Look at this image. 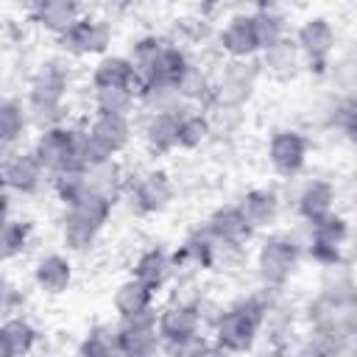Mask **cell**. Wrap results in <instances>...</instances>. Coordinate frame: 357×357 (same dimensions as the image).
I'll return each mask as SVG.
<instances>
[{"label": "cell", "mask_w": 357, "mask_h": 357, "mask_svg": "<svg viewBox=\"0 0 357 357\" xmlns=\"http://www.w3.org/2000/svg\"><path fill=\"white\" fill-rule=\"evenodd\" d=\"M173 257L162 248V245H151V248H145L139 257H137V262H134V268H131V276L134 279H139L142 284H148L153 293L156 290H162L165 284H167V279H170V273H173Z\"/></svg>", "instance_id": "d6986e66"}, {"label": "cell", "mask_w": 357, "mask_h": 357, "mask_svg": "<svg viewBox=\"0 0 357 357\" xmlns=\"http://www.w3.org/2000/svg\"><path fill=\"white\" fill-rule=\"evenodd\" d=\"M128 198L139 215H156L173 201V181L165 170L139 173L128 187Z\"/></svg>", "instance_id": "ba28073f"}, {"label": "cell", "mask_w": 357, "mask_h": 357, "mask_svg": "<svg viewBox=\"0 0 357 357\" xmlns=\"http://www.w3.org/2000/svg\"><path fill=\"white\" fill-rule=\"evenodd\" d=\"M254 28H257V39H259V50H268L279 42L287 39V28H284V20L273 11V8H265V11H254Z\"/></svg>", "instance_id": "d590c367"}, {"label": "cell", "mask_w": 357, "mask_h": 357, "mask_svg": "<svg viewBox=\"0 0 357 357\" xmlns=\"http://www.w3.org/2000/svg\"><path fill=\"white\" fill-rule=\"evenodd\" d=\"M31 234H33V223L31 220H14L11 215H6V223H3V257L6 259H14L20 257L28 243H31Z\"/></svg>", "instance_id": "8d00e7d4"}, {"label": "cell", "mask_w": 357, "mask_h": 357, "mask_svg": "<svg viewBox=\"0 0 357 357\" xmlns=\"http://www.w3.org/2000/svg\"><path fill=\"white\" fill-rule=\"evenodd\" d=\"M243 61H248V59H240V64H231V70H226V75L220 78V84L212 86V100L218 106L237 109L251 95L254 70H251V64H243Z\"/></svg>", "instance_id": "e0dca14e"}, {"label": "cell", "mask_w": 357, "mask_h": 357, "mask_svg": "<svg viewBox=\"0 0 357 357\" xmlns=\"http://www.w3.org/2000/svg\"><path fill=\"white\" fill-rule=\"evenodd\" d=\"M28 117H31L28 106L22 109V103L17 98H6L0 103V142H3V151H11V145L22 139Z\"/></svg>", "instance_id": "4dcf8cb0"}, {"label": "cell", "mask_w": 357, "mask_h": 357, "mask_svg": "<svg viewBox=\"0 0 357 357\" xmlns=\"http://www.w3.org/2000/svg\"><path fill=\"white\" fill-rule=\"evenodd\" d=\"M137 89L131 86H92V103L98 114H128L137 103Z\"/></svg>", "instance_id": "1f68e13d"}, {"label": "cell", "mask_w": 357, "mask_h": 357, "mask_svg": "<svg viewBox=\"0 0 357 357\" xmlns=\"http://www.w3.org/2000/svg\"><path fill=\"white\" fill-rule=\"evenodd\" d=\"M137 103L148 114H162V112H178V109H184V98L178 92V84H165V81H145L139 86Z\"/></svg>", "instance_id": "484cf974"}, {"label": "cell", "mask_w": 357, "mask_h": 357, "mask_svg": "<svg viewBox=\"0 0 357 357\" xmlns=\"http://www.w3.org/2000/svg\"><path fill=\"white\" fill-rule=\"evenodd\" d=\"M33 282L47 296H61L73 282V262L64 254H47L33 268Z\"/></svg>", "instance_id": "7402d4cb"}, {"label": "cell", "mask_w": 357, "mask_h": 357, "mask_svg": "<svg viewBox=\"0 0 357 357\" xmlns=\"http://www.w3.org/2000/svg\"><path fill=\"white\" fill-rule=\"evenodd\" d=\"M307 153H310V142L301 131L293 128H282L271 137L268 142V162L279 176H296L304 170L307 165Z\"/></svg>", "instance_id": "52a82bcc"}, {"label": "cell", "mask_w": 357, "mask_h": 357, "mask_svg": "<svg viewBox=\"0 0 357 357\" xmlns=\"http://www.w3.org/2000/svg\"><path fill=\"white\" fill-rule=\"evenodd\" d=\"M248 3H251L257 11H265V8H273L279 0H248Z\"/></svg>", "instance_id": "ab89813d"}, {"label": "cell", "mask_w": 357, "mask_h": 357, "mask_svg": "<svg viewBox=\"0 0 357 357\" xmlns=\"http://www.w3.org/2000/svg\"><path fill=\"white\" fill-rule=\"evenodd\" d=\"M92 86H131L139 92L142 81L128 56H103L92 70Z\"/></svg>", "instance_id": "cb8c5ba5"}, {"label": "cell", "mask_w": 357, "mask_h": 357, "mask_svg": "<svg viewBox=\"0 0 357 357\" xmlns=\"http://www.w3.org/2000/svg\"><path fill=\"white\" fill-rule=\"evenodd\" d=\"M89 137L106 156H117L131 142V123L128 114H95V120L86 126Z\"/></svg>", "instance_id": "9a60e30c"}, {"label": "cell", "mask_w": 357, "mask_h": 357, "mask_svg": "<svg viewBox=\"0 0 357 357\" xmlns=\"http://www.w3.org/2000/svg\"><path fill=\"white\" fill-rule=\"evenodd\" d=\"M67 86H70V75L59 61L42 64V70L33 75L28 89V114L39 128L59 126Z\"/></svg>", "instance_id": "7a4b0ae2"}, {"label": "cell", "mask_w": 357, "mask_h": 357, "mask_svg": "<svg viewBox=\"0 0 357 357\" xmlns=\"http://www.w3.org/2000/svg\"><path fill=\"white\" fill-rule=\"evenodd\" d=\"M212 86H215V84H209V78H206L195 64H190V67L184 70V75L178 78V92H181L184 103L209 100V98H212Z\"/></svg>", "instance_id": "74e56055"}, {"label": "cell", "mask_w": 357, "mask_h": 357, "mask_svg": "<svg viewBox=\"0 0 357 357\" xmlns=\"http://www.w3.org/2000/svg\"><path fill=\"white\" fill-rule=\"evenodd\" d=\"M206 231H209L215 240H220V243L243 245V243L251 237L254 229L248 226V220H245L240 204H234V206H218V209L209 215V220H206Z\"/></svg>", "instance_id": "ac0fdd59"}, {"label": "cell", "mask_w": 357, "mask_h": 357, "mask_svg": "<svg viewBox=\"0 0 357 357\" xmlns=\"http://www.w3.org/2000/svg\"><path fill=\"white\" fill-rule=\"evenodd\" d=\"M120 351L131 357H145L162 349V335H159V315L156 310L137 312L131 318H120Z\"/></svg>", "instance_id": "8992f818"}, {"label": "cell", "mask_w": 357, "mask_h": 357, "mask_svg": "<svg viewBox=\"0 0 357 357\" xmlns=\"http://www.w3.org/2000/svg\"><path fill=\"white\" fill-rule=\"evenodd\" d=\"M78 354H89V357H109V354H123L120 351V326H112V324H98L92 326L81 346H78Z\"/></svg>", "instance_id": "d6a6232c"}, {"label": "cell", "mask_w": 357, "mask_h": 357, "mask_svg": "<svg viewBox=\"0 0 357 357\" xmlns=\"http://www.w3.org/2000/svg\"><path fill=\"white\" fill-rule=\"evenodd\" d=\"M165 39H159V36H145V39H139V42H134V47H131V53H128V59L134 61V70H137V75H139V81L145 84L148 81V75L153 73V67H156V61H159V56H162V50H165Z\"/></svg>", "instance_id": "836d02e7"}, {"label": "cell", "mask_w": 357, "mask_h": 357, "mask_svg": "<svg viewBox=\"0 0 357 357\" xmlns=\"http://www.w3.org/2000/svg\"><path fill=\"white\" fill-rule=\"evenodd\" d=\"M47 170L42 167V162L36 159L33 151H20L6 156L3 162V181L8 192H20V195H31L42 187Z\"/></svg>", "instance_id": "4fadbf2b"}, {"label": "cell", "mask_w": 357, "mask_h": 357, "mask_svg": "<svg viewBox=\"0 0 357 357\" xmlns=\"http://www.w3.org/2000/svg\"><path fill=\"white\" fill-rule=\"evenodd\" d=\"M240 209H243V215H245L251 229H265L279 215V195L271 187H254V190H248L243 195Z\"/></svg>", "instance_id": "d4e9b609"}, {"label": "cell", "mask_w": 357, "mask_h": 357, "mask_svg": "<svg viewBox=\"0 0 357 357\" xmlns=\"http://www.w3.org/2000/svg\"><path fill=\"white\" fill-rule=\"evenodd\" d=\"M343 134H346V139L351 145H357V109L343 117Z\"/></svg>", "instance_id": "f35d334b"}, {"label": "cell", "mask_w": 357, "mask_h": 357, "mask_svg": "<svg viewBox=\"0 0 357 357\" xmlns=\"http://www.w3.org/2000/svg\"><path fill=\"white\" fill-rule=\"evenodd\" d=\"M31 151L36 153V159L42 162V167L50 176L67 170L73 165V128H67L61 123L42 128V134L36 137Z\"/></svg>", "instance_id": "30bf717a"}, {"label": "cell", "mask_w": 357, "mask_h": 357, "mask_svg": "<svg viewBox=\"0 0 357 357\" xmlns=\"http://www.w3.org/2000/svg\"><path fill=\"white\" fill-rule=\"evenodd\" d=\"M39 340L36 326L22 315H8L0 324V357H22L31 354Z\"/></svg>", "instance_id": "ffe728a7"}, {"label": "cell", "mask_w": 357, "mask_h": 357, "mask_svg": "<svg viewBox=\"0 0 357 357\" xmlns=\"http://www.w3.org/2000/svg\"><path fill=\"white\" fill-rule=\"evenodd\" d=\"M162 346L170 351H192L201 337V310L195 301H173L159 312Z\"/></svg>", "instance_id": "277c9868"}, {"label": "cell", "mask_w": 357, "mask_h": 357, "mask_svg": "<svg viewBox=\"0 0 357 357\" xmlns=\"http://www.w3.org/2000/svg\"><path fill=\"white\" fill-rule=\"evenodd\" d=\"M61 39V47L73 56H95V53H103L112 42V28L106 20H98V17H81Z\"/></svg>", "instance_id": "7c38bea8"}, {"label": "cell", "mask_w": 357, "mask_h": 357, "mask_svg": "<svg viewBox=\"0 0 357 357\" xmlns=\"http://www.w3.org/2000/svg\"><path fill=\"white\" fill-rule=\"evenodd\" d=\"M212 134V120L198 109H181L178 112V148L195 151L201 148Z\"/></svg>", "instance_id": "f546056e"}, {"label": "cell", "mask_w": 357, "mask_h": 357, "mask_svg": "<svg viewBox=\"0 0 357 357\" xmlns=\"http://www.w3.org/2000/svg\"><path fill=\"white\" fill-rule=\"evenodd\" d=\"M298 257H301V251L290 237L273 234L257 251V273L268 287H282L296 273Z\"/></svg>", "instance_id": "5b68a950"}, {"label": "cell", "mask_w": 357, "mask_h": 357, "mask_svg": "<svg viewBox=\"0 0 357 357\" xmlns=\"http://www.w3.org/2000/svg\"><path fill=\"white\" fill-rule=\"evenodd\" d=\"M181 112V109H178ZM178 112H162V114H148L145 120V142L151 153L165 156L178 148Z\"/></svg>", "instance_id": "603a6c76"}, {"label": "cell", "mask_w": 357, "mask_h": 357, "mask_svg": "<svg viewBox=\"0 0 357 357\" xmlns=\"http://www.w3.org/2000/svg\"><path fill=\"white\" fill-rule=\"evenodd\" d=\"M218 3H220V0H204V6H206V11H209V8H215Z\"/></svg>", "instance_id": "60d3db41"}, {"label": "cell", "mask_w": 357, "mask_h": 357, "mask_svg": "<svg viewBox=\"0 0 357 357\" xmlns=\"http://www.w3.org/2000/svg\"><path fill=\"white\" fill-rule=\"evenodd\" d=\"M112 204L109 198L98 195V192H84L81 198H75L73 204L64 206V218H61V240L70 251H84L89 248L98 234L103 231L109 215H112Z\"/></svg>", "instance_id": "6da1fadb"}, {"label": "cell", "mask_w": 357, "mask_h": 357, "mask_svg": "<svg viewBox=\"0 0 357 357\" xmlns=\"http://www.w3.org/2000/svg\"><path fill=\"white\" fill-rule=\"evenodd\" d=\"M223 53H229L234 61L240 59H251L254 53H259V39H257V28H254V14H234L220 36H218Z\"/></svg>", "instance_id": "5bb4252c"}, {"label": "cell", "mask_w": 357, "mask_h": 357, "mask_svg": "<svg viewBox=\"0 0 357 357\" xmlns=\"http://www.w3.org/2000/svg\"><path fill=\"white\" fill-rule=\"evenodd\" d=\"M187 67H190V61H187L184 50L167 42V45H165V50H162V56H159V61H156V67H153V73L148 75V81L178 84V78L184 75V70H187Z\"/></svg>", "instance_id": "e575fe53"}, {"label": "cell", "mask_w": 357, "mask_h": 357, "mask_svg": "<svg viewBox=\"0 0 357 357\" xmlns=\"http://www.w3.org/2000/svg\"><path fill=\"white\" fill-rule=\"evenodd\" d=\"M349 237V223L346 218L340 215H326L324 220L312 223V231H310V254L315 262L321 265H335L340 259V251H343V243Z\"/></svg>", "instance_id": "8fae6325"}, {"label": "cell", "mask_w": 357, "mask_h": 357, "mask_svg": "<svg viewBox=\"0 0 357 357\" xmlns=\"http://www.w3.org/2000/svg\"><path fill=\"white\" fill-rule=\"evenodd\" d=\"M296 45L301 56L310 61V67L324 70L332 50H335V28L326 17H310L296 31Z\"/></svg>", "instance_id": "9c48e42d"}, {"label": "cell", "mask_w": 357, "mask_h": 357, "mask_svg": "<svg viewBox=\"0 0 357 357\" xmlns=\"http://www.w3.org/2000/svg\"><path fill=\"white\" fill-rule=\"evenodd\" d=\"M31 17L42 31L64 36L84 14L81 0H39L36 6H31Z\"/></svg>", "instance_id": "2e32d148"}, {"label": "cell", "mask_w": 357, "mask_h": 357, "mask_svg": "<svg viewBox=\"0 0 357 357\" xmlns=\"http://www.w3.org/2000/svg\"><path fill=\"white\" fill-rule=\"evenodd\" d=\"M332 206H335V187L326 181V178H312L304 184V190L298 192V201H296V209L298 215L312 226L318 220H324L326 215H332Z\"/></svg>", "instance_id": "44dd1931"}, {"label": "cell", "mask_w": 357, "mask_h": 357, "mask_svg": "<svg viewBox=\"0 0 357 357\" xmlns=\"http://www.w3.org/2000/svg\"><path fill=\"white\" fill-rule=\"evenodd\" d=\"M262 53H265L262 67H265L273 78L287 81V78H293V75L298 73L301 50H298V45H296V39H284V42H279V45H273V47L262 50Z\"/></svg>", "instance_id": "f1b7e54d"}, {"label": "cell", "mask_w": 357, "mask_h": 357, "mask_svg": "<svg viewBox=\"0 0 357 357\" xmlns=\"http://www.w3.org/2000/svg\"><path fill=\"white\" fill-rule=\"evenodd\" d=\"M153 290L148 287V284H142L139 279H134V276H128L123 284H117V290H114V310H117V315L120 318H131V315H137V312H145V310H151L153 307Z\"/></svg>", "instance_id": "4316f807"}, {"label": "cell", "mask_w": 357, "mask_h": 357, "mask_svg": "<svg viewBox=\"0 0 357 357\" xmlns=\"http://www.w3.org/2000/svg\"><path fill=\"white\" fill-rule=\"evenodd\" d=\"M84 173H86V190L89 192H98V195H103L109 201H117V195L123 190V170L114 162V156L86 167Z\"/></svg>", "instance_id": "83f0119b"}, {"label": "cell", "mask_w": 357, "mask_h": 357, "mask_svg": "<svg viewBox=\"0 0 357 357\" xmlns=\"http://www.w3.org/2000/svg\"><path fill=\"white\" fill-rule=\"evenodd\" d=\"M265 310L259 301H237L229 310H223L215 321V346L223 351H245L254 346L259 326H262Z\"/></svg>", "instance_id": "3957f363"}]
</instances>
